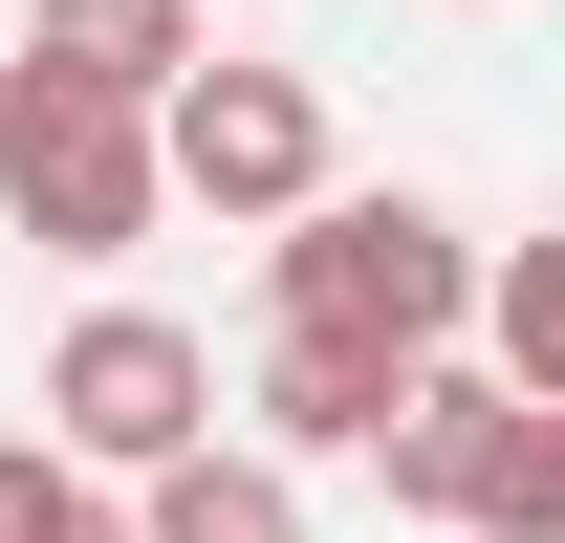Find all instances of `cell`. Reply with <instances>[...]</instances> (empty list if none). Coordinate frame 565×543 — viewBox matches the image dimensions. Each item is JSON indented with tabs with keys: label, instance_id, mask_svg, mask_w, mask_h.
I'll list each match as a JSON object with an SVG mask.
<instances>
[{
	"label": "cell",
	"instance_id": "2",
	"mask_svg": "<svg viewBox=\"0 0 565 543\" xmlns=\"http://www.w3.org/2000/svg\"><path fill=\"white\" fill-rule=\"evenodd\" d=\"M0 217L44 239V262H131L152 217H174V152H152L131 87H66L0 44Z\"/></svg>",
	"mask_w": 565,
	"mask_h": 543
},
{
	"label": "cell",
	"instance_id": "7",
	"mask_svg": "<svg viewBox=\"0 0 565 543\" xmlns=\"http://www.w3.org/2000/svg\"><path fill=\"white\" fill-rule=\"evenodd\" d=\"M392 392H414V370H370V348H305V327H262V457H370V435H392Z\"/></svg>",
	"mask_w": 565,
	"mask_h": 543
},
{
	"label": "cell",
	"instance_id": "6",
	"mask_svg": "<svg viewBox=\"0 0 565 543\" xmlns=\"http://www.w3.org/2000/svg\"><path fill=\"white\" fill-rule=\"evenodd\" d=\"M22 66H66V87H131V109H174V87H196V0H22Z\"/></svg>",
	"mask_w": 565,
	"mask_h": 543
},
{
	"label": "cell",
	"instance_id": "4",
	"mask_svg": "<svg viewBox=\"0 0 565 543\" xmlns=\"http://www.w3.org/2000/svg\"><path fill=\"white\" fill-rule=\"evenodd\" d=\"M152 152H174L196 217H305L327 196V87L305 66H196L174 109H152Z\"/></svg>",
	"mask_w": 565,
	"mask_h": 543
},
{
	"label": "cell",
	"instance_id": "3",
	"mask_svg": "<svg viewBox=\"0 0 565 543\" xmlns=\"http://www.w3.org/2000/svg\"><path fill=\"white\" fill-rule=\"evenodd\" d=\"M44 435H66L87 478H174V457H217V348L174 327V305H87V327L44 348Z\"/></svg>",
	"mask_w": 565,
	"mask_h": 543
},
{
	"label": "cell",
	"instance_id": "8",
	"mask_svg": "<svg viewBox=\"0 0 565 543\" xmlns=\"http://www.w3.org/2000/svg\"><path fill=\"white\" fill-rule=\"evenodd\" d=\"M479 370H500L522 413H565V217L479 262Z\"/></svg>",
	"mask_w": 565,
	"mask_h": 543
},
{
	"label": "cell",
	"instance_id": "1",
	"mask_svg": "<svg viewBox=\"0 0 565 543\" xmlns=\"http://www.w3.org/2000/svg\"><path fill=\"white\" fill-rule=\"evenodd\" d=\"M262 305L305 348H370V370H435V348L479 327V239L435 196H305L282 217V262H262Z\"/></svg>",
	"mask_w": 565,
	"mask_h": 543
},
{
	"label": "cell",
	"instance_id": "10",
	"mask_svg": "<svg viewBox=\"0 0 565 543\" xmlns=\"http://www.w3.org/2000/svg\"><path fill=\"white\" fill-rule=\"evenodd\" d=\"M0 543H131V500H87V457H66V435H44V457L0 435Z\"/></svg>",
	"mask_w": 565,
	"mask_h": 543
},
{
	"label": "cell",
	"instance_id": "11",
	"mask_svg": "<svg viewBox=\"0 0 565 543\" xmlns=\"http://www.w3.org/2000/svg\"><path fill=\"white\" fill-rule=\"evenodd\" d=\"M479 543H565V413H522V435H500V500H479Z\"/></svg>",
	"mask_w": 565,
	"mask_h": 543
},
{
	"label": "cell",
	"instance_id": "9",
	"mask_svg": "<svg viewBox=\"0 0 565 543\" xmlns=\"http://www.w3.org/2000/svg\"><path fill=\"white\" fill-rule=\"evenodd\" d=\"M131 543H305V478H282V457H174L131 500Z\"/></svg>",
	"mask_w": 565,
	"mask_h": 543
},
{
	"label": "cell",
	"instance_id": "5",
	"mask_svg": "<svg viewBox=\"0 0 565 543\" xmlns=\"http://www.w3.org/2000/svg\"><path fill=\"white\" fill-rule=\"evenodd\" d=\"M500 435H522V392L435 348L414 392H392V435H370V457H392V500H414V522H479V500H500Z\"/></svg>",
	"mask_w": 565,
	"mask_h": 543
}]
</instances>
